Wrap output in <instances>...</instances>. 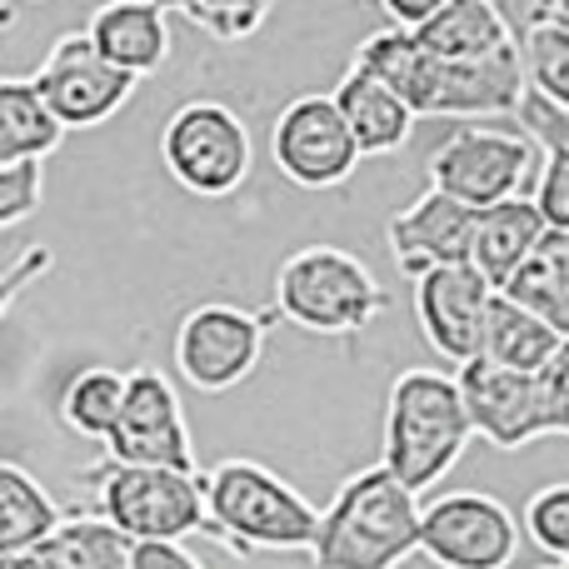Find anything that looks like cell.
<instances>
[{"label": "cell", "instance_id": "obj_4", "mask_svg": "<svg viewBox=\"0 0 569 569\" xmlns=\"http://www.w3.org/2000/svg\"><path fill=\"white\" fill-rule=\"evenodd\" d=\"M206 505H210V540H220L230 555L310 550L315 535H320V515H325L290 480H280L260 460L210 465Z\"/></svg>", "mask_w": 569, "mask_h": 569}, {"label": "cell", "instance_id": "obj_16", "mask_svg": "<svg viewBox=\"0 0 569 569\" xmlns=\"http://www.w3.org/2000/svg\"><path fill=\"white\" fill-rule=\"evenodd\" d=\"M475 220H480L475 206H465V200L430 186L420 200H410L400 216H390L385 240H390L395 266L410 280H420L425 270H435V266H460V260H470Z\"/></svg>", "mask_w": 569, "mask_h": 569}, {"label": "cell", "instance_id": "obj_40", "mask_svg": "<svg viewBox=\"0 0 569 569\" xmlns=\"http://www.w3.org/2000/svg\"><path fill=\"white\" fill-rule=\"evenodd\" d=\"M565 565H569V560H565Z\"/></svg>", "mask_w": 569, "mask_h": 569}, {"label": "cell", "instance_id": "obj_6", "mask_svg": "<svg viewBox=\"0 0 569 569\" xmlns=\"http://www.w3.org/2000/svg\"><path fill=\"white\" fill-rule=\"evenodd\" d=\"M90 485H96V515H106L136 545H186L196 535L210 540L206 475L106 460L90 470Z\"/></svg>", "mask_w": 569, "mask_h": 569}, {"label": "cell", "instance_id": "obj_31", "mask_svg": "<svg viewBox=\"0 0 569 569\" xmlns=\"http://www.w3.org/2000/svg\"><path fill=\"white\" fill-rule=\"evenodd\" d=\"M520 130L535 140L540 150H560L569 146V110H560L555 100H545L540 90H525V100H520Z\"/></svg>", "mask_w": 569, "mask_h": 569}, {"label": "cell", "instance_id": "obj_30", "mask_svg": "<svg viewBox=\"0 0 569 569\" xmlns=\"http://www.w3.org/2000/svg\"><path fill=\"white\" fill-rule=\"evenodd\" d=\"M46 206V160H10L0 166V226L16 230Z\"/></svg>", "mask_w": 569, "mask_h": 569}, {"label": "cell", "instance_id": "obj_39", "mask_svg": "<svg viewBox=\"0 0 569 569\" xmlns=\"http://www.w3.org/2000/svg\"><path fill=\"white\" fill-rule=\"evenodd\" d=\"M36 6H40V0H36Z\"/></svg>", "mask_w": 569, "mask_h": 569}, {"label": "cell", "instance_id": "obj_7", "mask_svg": "<svg viewBox=\"0 0 569 569\" xmlns=\"http://www.w3.org/2000/svg\"><path fill=\"white\" fill-rule=\"evenodd\" d=\"M160 166L180 190L200 200H226L250 180L256 146L246 120L220 100H186L160 130Z\"/></svg>", "mask_w": 569, "mask_h": 569}, {"label": "cell", "instance_id": "obj_33", "mask_svg": "<svg viewBox=\"0 0 569 569\" xmlns=\"http://www.w3.org/2000/svg\"><path fill=\"white\" fill-rule=\"evenodd\" d=\"M505 16V26L515 30V40H525L540 26H560L569 30V0H490Z\"/></svg>", "mask_w": 569, "mask_h": 569}, {"label": "cell", "instance_id": "obj_36", "mask_svg": "<svg viewBox=\"0 0 569 569\" xmlns=\"http://www.w3.org/2000/svg\"><path fill=\"white\" fill-rule=\"evenodd\" d=\"M380 6V16L390 20V26H405V30H420L430 16H440L450 0H375Z\"/></svg>", "mask_w": 569, "mask_h": 569}, {"label": "cell", "instance_id": "obj_1", "mask_svg": "<svg viewBox=\"0 0 569 569\" xmlns=\"http://www.w3.org/2000/svg\"><path fill=\"white\" fill-rule=\"evenodd\" d=\"M350 66L380 76L390 90L410 100L415 116H515L530 90L520 46L485 60L435 56L415 30L385 26L355 46Z\"/></svg>", "mask_w": 569, "mask_h": 569}, {"label": "cell", "instance_id": "obj_21", "mask_svg": "<svg viewBox=\"0 0 569 569\" xmlns=\"http://www.w3.org/2000/svg\"><path fill=\"white\" fill-rule=\"evenodd\" d=\"M565 335L555 330L545 315H535L530 305L510 300V295H495L490 305V325H485V360L505 365V370H520V375H545L550 360L560 355Z\"/></svg>", "mask_w": 569, "mask_h": 569}, {"label": "cell", "instance_id": "obj_9", "mask_svg": "<svg viewBox=\"0 0 569 569\" xmlns=\"http://www.w3.org/2000/svg\"><path fill=\"white\" fill-rule=\"evenodd\" d=\"M270 325H280V310H246V305L210 300L186 310L176 325V370L190 390L200 395H226L256 375L260 355H266Z\"/></svg>", "mask_w": 569, "mask_h": 569}, {"label": "cell", "instance_id": "obj_27", "mask_svg": "<svg viewBox=\"0 0 569 569\" xmlns=\"http://www.w3.org/2000/svg\"><path fill=\"white\" fill-rule=\"evenodd\" d=\"M156 6L170 10V16H186L190 26L206 30L210 40L236 46V40H250L266 26L276 0H156Z\"/></svg>", "mask_w": 569, "mask_h": 569}, {"label": "cell", "instance_id": "obj_11", "mask_svg": "<svg viewBox=\"0 0 569 569\" xmlns=\"http://www.w3.org/2000/svg\"><path fill=\"white\" fill-rule=\"evenodd\" d=\"M30 80H36V90L50 100V110L66 120V130L106 126L110 116H120V110L130 106V96H136V86H140V76H130L116 60L100 56L90 30H66V36L46 50V60H40V70Z\"/></svg>", "mask_w": 569, "mask_h": 569}, {"label": "cell", "instance_id": "obj_8", "mask_svg": "<svg viewBox=\"0 0 569 569\" xmlns=\"http://www.w3.org/2000/svg\"><path fill=\"white\" fill-rule=\"evenodd\" d=\"M540 166L545 156L525 130L460 126L430 150V186L485 210V206L525 196V186L540 180Z\"/></svg>", "mask_w": 569, "mask_h": 569}, {"label": "cell", "instance_id": "obj_19", "mask_svg": "<svg viewBox=\"0 0 569 569\" xmlns=\"http://www.w3.org/2000/svg\"><path fill=\"white\" fill-rule=\"evenodd\" d=\"M136 540L106 520V515H76L36 550L6 555L0 569H130Z\"/></svg>", "mask_w": 569, "mask_h": 569}, {"label": "cell", "instance_id": "obj_13", "mask_svg": "<svg viewBox=\"0 0 569 569\" xmlns=\"http://www.w3.org/2000/svg\"><path fill=\"white\" fill-rule=\"evenodd\" d=\"M106 455L120 465H166V470H190L196 475V445H190L186 405L170 375L156 365L130 370V395L120 410L116 435L106 440Z\"/></svg>", "mask_w": 569, "mask_h": 569}, {"label": "cell", "instance_id": "obj_25", "mask_svg": "<svg viewBox=\"0 0 569 569\" xmlns=\"http://www.w3.org/2000/svg\"><path fill=\"white\" fill-rule=\"evenodd\" d=\"M70 515L40 480H30L20 465H0V560L20 550H36L40 540L66 525Z\"/></svg>", "mask_w": 569, "mask_h": 569}, {"label": "cell", "instance_id": "obj_20", "mask_svg": "<svg viewBox=\"0 0 569 569\" xmlns=\"http://www.w3.org/2000/svg\"><path fill=\"white\" fill-rule=\"evenodd\" d=\"M330 96L340 100L345 120H350L355 140H360V156H395V150L410 140L415 120H420L400 90H390L380 76H370V70H360V66L345 70Z\"/></svg>", "mask_w": 569, "mask_h": 569}, {"label": "cell", "instance_id": "obj_35", "mask_svg": "<svg viewBox=\"0 0 569 569\" xmlns=\"http://www.w3.org/2000/svg\"><path fill=\"white\" fill-rule=\"evenodd\" d=\"M545 385V415H550V435H569V340L550 360V370L540 375Z\"/></svg>", "mask_w": 569, "mask_h": 569}, {"label": "cell", "instance_id": "obj_38", "mask_svg": "<svg viewBox=\"0 0 569 569\" xmlns=\"http://www.w3.org/2000/svg\"><path fill=\"white\" fill-rule=\"evenodd\" d=\"M540 569H569V565H540Z\"/></svg>", "mask_w": 569, "mask_h": 569}, {"label": "cell", "instance_id": "obj_37", "mask_svg": "<svg viewBox=\"0 0 569 569\" xmlns=\"http://www.w3.org/2000/svg\"><path fill=\"white\" fill-rule=\"evenodd\" d=\"M130 569H206L186 545H136Z\"/></svg>", "mask_w": 569, "mask_h": 569}, {"label": "cell", "instance_id": "obj_14", "mask_svg": "<svg viewBox=\"0 0 569 569\" xmlns=\"http://www.w3.org/2000/svg\"><path fill=\"white\" fill-rule=\"evenodd\" d=\"M495 284L460 260V266H435L415 280V320L420 335L430 340V350H440L445 360L470 365L485 350V325H490Z\"/></svg>", "mask_w": 569, "mask_h": 569}, {"label": "cell", "instance_id": "obj_12", "mask_svg": "<svg viewBox=\"0 0 569 569\" xmlns=\"http://www.w3.org/2000/svg\"><path fill=\"white\" fill-rule=\"evenodd\" d=\"M520 530L515 510L495 495L455 490L425 505L420 525V555L440 569H510L520 555Z\"/></svg>", "mask_w": 569, "mask_h": 569}, {"label": "cell", "instance_id": "obj_34", "mask_svg": "<svg viewBox=\"0 0 569 569\" xmlns=\"http://www.w3.org/2000/svg\"><path fill=\"white\" fill-rule=\"evenodd\" d=\"M56 266V250L50 246H26L6 270H0V310H16V300L26 295V284L46 280Z\"/></svg>", "mask_w": 569, "mask_h": 569}, {"label": "cell", "instance_id": "obj_5", "mask_svg": "<svg viewBox=\"0 0 569 569\" xmlns=\"http://www.w3.org/2000/svg\"><path fill=\"white\" fill-rule=\"evenodd\" d=\"M390 305L385 284L360 256L340 246H305L280 260L276 270V310L284 325L305 335L355 340Z\"/></svg>", "mask_w": 569, "mask_h": 569}, {"label": "cell", "instance_id": "obj_24", "mask_svg": "<svg viewBox=\"0 0 569 569\" xmlns=\"http://www.w3.org/2000/svg\"><path fill=\"white\" fill-rule=\"evenodd\" d=\"M126 395H130V370H110V365H86L66 380L60 390V425L80 440H96L106 445L120 425V410H126Z\"/></svg>", "mask_w": 569, "mask_h": 569}, {"label": "cell", "instance_id": "obj_23", "mask_svg": "<svg viewBox=\"0 0 569 569\" xmlns=\"http://www.w3.org/2000/svg\"><path fill=\"white\" fill-rule=\"evenodd\" d=\"M415 36H420L435 56H450V60H485V56H500V50L520 46L515 30L505 26V16L490 0H450V6L425 20Z\"/></svg>", "mask_w": 569, "mask_h": 569}, {"label": "cell", "instance_id": "obj_26", "mask_svg": "<svg viewBox=\"0 0 569 569\" xmlns=\"http://www.w3.org/2000/svg\"><path fill=\"white\" fill-rule=\"evenodd\" d=\"M505 295L530 305L535 315H545L569 340V230H550L540 240V250L520 266V276L505 284Z\"/></svg>", "mask_w": 569, "mask_h": 569}, {"label": "cell", "instance_id": "obj_2", "mask_svg": "<svg viewBox=\"0 0 569 569\" xmlns=\"http://www.w3.org/2000/svg\"><path fill=\"white\" fill-rule=\"evenodd\" d=\"M425 505L390 465L355 470L320 515L310 545L315 569H395L420 550Z\"/></svg>", "mask_w": 569, "mask_h": 569}, {"label": "cell", "instance_id": "obj_3", "mask_svg": "<svg viewBox=\"0 0 569 569\" xmlns=\"http://www.w3.org/2000/svg\"><path fill=\"white\" fill-rule=\"evenodd\" d=\"M470 440H475V420H470V405H465L460 375H440V370H425V365L395 375L390 400H385L380 460L415 495L435 490L460 465Z\"/></svg>", "mask_w": 569, "mask_h": 569}, {"label": "cell", "instance_id": "obj_28", "mask_svg": "<svg viewBox=\"0 0 569 569\" xmlns=\"http://www.w3.org/2000/svg\"><path fill=\"white\" fill-rule=\"evenodd\" d=\"M525 56V80L530 90H540L545 100H555L560 110H569V30L560 26H540L520 40Z\"/></svg>", "mask_w": 569, "mask_h": 569}, {"label": "cell", "instance_id": "obj_22", "mask_svg": "<svg viewBox=\"0 0 569 569\" xmlns=\"http://www.w3.org/2000/svg\"><path fill=\"white\" fill-rule=\"evenodd\" d=\"M66 140V120L50 110L36 80L6 76L0 80V166L10 160H46Z\"/></svg>", "mask_w": 569, "mask_h": 569}, {"label": "cell", "instance_id": "obj_15", "mask_svg": "<svg viewBox=\"0 0 569 569\" xmlns=\"http://www.w3.org/2000/svg\"><path fill=\"white\" fill-rule=\"evenodd\" d=\"M460 390H465V405H470L475 435L490 440L495 450H525V445L550 435L540 375L505 370V365L480 355V360L460 365Z\"/></svg>", "mask_w": 569, "mask_h": 569}, {"label": "cell", "instance_id": "obj_32", "mask_svg": "<svg viewBox=\"0 0 569 569\" xmlns=\"http://www.w3.org/2000/svg\"><path fill=\"white\" fill-rule=\"evenodd\" d=\"M535 200H540L550 230H569V146L545 150L540 180H535Z\"/></svg>", "mask_w": 569, "mask_h": 569}, {"label": "cell", "instance_id": "obj_29", "mask_svg": "<svg viewBox=\"0 0 569 569\" xmlns=\"http://www.w3.org/2000/svg\"><path fill=\"white\" fill-rule=\"evenodd\" d=\"M520 525L535 550L565 565L569 560V480H555V485H545V490H535L530 500H525Z\"/></svg>", "mask_w": 569, "mask_h": 569}, {"label": "cell", "instance_id": "obj_10", "mask_svg": "<svg viewBox=\"0 0 569 569\" xmlns=\"http://www.w3.org/2000/svg\"><path fill=\"white\" fill-rule=\"evenodd\" d=\"M270 160L290 186L335 190L360 166V140L335 96H295L270 126Z\"/></svg>", "mask_w": 569, "mask_h": 569}, {"label": "cell", "instance_id": "obj_17", "mask_svg": "<svg viewBox=\"0 0 569 569\" xmlns=\"http://www.w3.org/2000/svg\"><path fill=\"white\" fill-rule=\"evenodd\" d=\"M86 30L100 56L140 80L170 60V10H160L156 0H106L90 10Z\"/></svg>", "mask_w": 569, "mask_h": 569}, {"label": "cell", "instance_id": "obj_18", "mask_svg": "<svg viewBox=\"0 0 569 569\" xmlns=\"http://www.w3.org/2000/svg\"><path fill=\"white\" fill-rule=\"evenodd\" d=\"M545 236H550V220H545L535 196H515V200H500V206H485L480 220H475L470 266L480 270L495 290H505V284L520 276L525 260L540 250Z\"/></svg>", "mask_w": 569, "mask_h": 569}]
</instances>
